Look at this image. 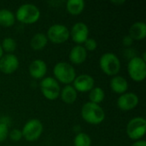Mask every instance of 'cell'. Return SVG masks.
<instances>
[{"label": "cell", "mask_w": 146, "mask_h": 146, "mask_svg": "<svg viewBox=\"0 0 146 146\" xmlns=\"http://www.w3.org/2000/svg\"><path fill=\"white\" fill-rule=\"evenodd\" d=\"M40 90L44 97L49 100H55L60 96L61 88L57 80L52 77H45L40 82Z\"/></svg>", "instance_id": "obj_8"}, {"label": "cell", "mask_w": 146, "mask_h": 146, "mask_svg": "<svg viewBox=\"0 0 146 146\" xmlns=\"http://www.w3.org/2000/svg\"><path fill=\"white\" fill-rule=\"evenodd\" d=\"M43 124L39 120L32 119L26 122L24 125L21 133L22 137L30 142L37 140L43 133Z\"/></svg>", "instance_id": "obj_7"}, {"label": "cell", "mask_w": 146, "mask_h": 146, "mask_svg": "<svg viewBox=\"0 0 146 146\" xmlns=\"http://www.w3.org/2000/svg\"><path fill=\"white\" fill-rule=\"evenodd\" d=\"M88 34H89L88 27L83 22L75 23L73 26L70 33V35L74 42L80 45L81 44H84L85 41L88 38Z\"/></svg>", "instance_id": "obj_12"}, {"label": "cell", "mask_w": 146, "mask_h": 146, "mask_svg": "<svg viewBox=\"0 0 146 146\" xmlns=\"http://www.w3.org/2000/svg\"><path fill=\"white\" fill-rule=\"evenodd\" d=\"M9 138L13 141H19L22 139V133L21 130L19 129H13L9 133Z\"/></svg>", "instance_id": "obj_27"}, {"label": "cell", "mask_w": 146, "mask_h": 146, "mask_svg": "<svg viewBox=\"0 0 146 146\" xmlns=\"http://www.w3.org/2000/svg\"><path fill=\"white\" fill-rule=\"evenodd\" d=\"M85 46L84 48L86 49V50H89V51H93L97 49L98 47V43L94 38H88L86 41H85Z\"/></svg>", "instance_id": "obj_25"}, {"label": "cell", "mask_w": 146, "mask_h": 146, "mask_svg": "<svg viewBox=\"0 0 146 146\" xmlns=\"http://www.w3.org/2000/svg\"><path fill=\"white\" fill-rule=\"evenodd\" d=\"M9 135V127L8 124L0 121V142L4 141Z\"/></svg>", "instance_id": "obj_26"}, {"label": "cell", "mask_w": 146, "mask_h": 146, "mask_svg": "<svg viewBox=\"0 0 146 146\" xmlns=\"http://www.w3.org/2000/svg\"><path fill=\"white\" fill-rule=\"evenodd\" d=\"M77 92L71 85L65 86L60 92V97L62 100L68 104H74L77 99Z\"/></svg>", "instance_id": "obj_18"}, {"label": "cell", "mask_w": 146, "mask_h": 146, "mask_svg": "<svg viewBox=\"0 0 146 146\" xmlns=\"http://www.w3.org/2000/svg\"><path fill=\"white\" fill-rule=\"evenodd\" d=\"M146 132V121L143 117H135L129 121L127 126V133L133 140H140Z\"/></svg>", "instance_id": "obj_6"}, {"label": "cell", "mask_w": 146, "mask_h": 146, "mask_svg": "<svg viewBox=\"0 0 146 146\" xmlns=\"http://www.w3.org/2000/svg\"><path fill=\"white\" fill-rule=\"evenodd\" d=\"M73 84L77 92H87L94 87V79L89 74H80L75 77Z\"/></svg>", "instance_id": "obj_13"}, {"label": "cell", "mask_w": 146, "mask_h": 146, "mask_svg": "<svg viewBox=\"0 0 146 146\" xmlns=\"http://www.w3.org/2000/svg\"><path fill=\"white\" fill-rule=\"evenodd\" d=\"M129 76L134 81H143L146 77V63L140 56H135L130 59L127 65Z\"/></svg>", "instance_id": "obj_5"}, {"label": "cell", "mask_w": 146, "mask_h": 146, "mask_svg": "<svg viewBox=\"0 0 146 146\" xmlns=\"http://www.w3.org/2000/svg\"><path fill=\"white\" fill-rule=\"evenodd\" d=\"M1 46H2L3 50H5V51L10 53V52H13V51L15 50V49H16V42L13 38L7 37L3 40Z\"/></svg>", "instance_id": "obj_24"}, {"label": "cell", "mask_w": 146, "mask_h": 146, "mask_svg": "<svg viewBox=\"0 0 146 146\" xmlns=\"http://www.w3.org/2000/svg\"><path fill=\"white\" fill-rule=\"evenodd\" d=\"M53 74L56 80L66 86L71 84L76 77L74 67L65 62H57L53 68Z\"/></svg>", "instance_id": "obj_3"}, {"label": "cell", "mask_w": 146, "mask_h": 146, "mask_svg": "<svg viewBox=\"0 0 146 146\" xmlns=\"http://www.w3.org/2000/svg\"><path fill=\"white\" fill-rule=\"evenodd\" d=\"M46 36L54 44H62L69 38L70 31L62 24H54L49 27Z\"/></svg>", "instance_id": "obj_9"}, {"label": "cell", "mask_w": 146, "mask_h": 146, "mask_svg": "<svg viewBox=\"0 0 146 146\" xmlns=\"http://www.w3.org/2000/svg\"><path fill=\"white\" fill-rule=\"evenodd\" d=\"M17 21L24 24L35 23L40 17L38 8L33 3H24L21 5L15 15Z\"/></svg>", "instance_id": "obj_2"}, {"label": "cell", "mask_w": 146, "mask_h": 146, "mask_svg": "<svg viewBox=\"0 0 146 146\" xmlns=\"http://www.w3.org/2000/svg\"><path fill=\"white\" fill-rule=\"evenodd\" d=\"M111 3H114V4H116V5H121V4H123L124 3H125V1L124 0H113V1H111Z\"/></svg>", "instance_id": "obj_30"}, {"label": "cell", "mask_w": 146, "mask_h": 146, "mask_svg": "<svg viewBox=\"0 0 146 146\" xmlns=\"http://www.w3.org/2000/svg\"><path fill=\"white\" fill-rule=\"evenodd\" d=\"M81 116L87 123L98 125L104 121L105 112L99 104L87 102L82 106Z\"/></svg>", "instance_id": "obj_1"}, {"label": "cell", "mask_w": 146, "mask_h": 146, "mask_svg": "<svg viewBox=\"0 0 146 146\" xmlns=\"http://www.w3.org/2000/svg\"><path fill=\"white\" fill-rule=\"evenodd\" d=\"M139 104V97L133 92L121 94L117 99V106L121 110L129 111L134 109Z\"/></svg>", "instance_id": "obj_11"}, {"label": "cell", "mask_w": 146, "mask_h": 146, "mask_svg": "<svg viewBox=\"0 0 146 146\" xmlns=\"http://www.w3.org/2000/svg\"><path fill=\"white\" fill-rule=\"evenodd\" d=\"M99 65L102 71L108 75L115 76L121 69V62L118 56L112 52L103 54L99 60Z\"/></svg>", "instance_id": "obj_4"}, {"label": "cell", "mask_w": 146, "mask_h": 146, "mask_svg": "<svg viewBox=\"0 0 146 146\" xmlns=\"http://www.w3.org/2000/svg\"><path fill=\"white\" fill-rule=\"evenodd\" d=\"M30 75L34 79H43L47 72V65L41 59H36L33 61L28 68Z\"/></svg>", "instance_id": "obj_14"}, {"label": "cell", "mask_w": 146, "mask_h": 146, "mask_svg": "<svg viewBox=\"0 0 146 146\" xmlns=\"http://www.w3.org/2000/svg\"><path fill=\"white\" fill-rule=\"evenodd\" d=\"M15 16L12 11L7 9H0V26L3 27H9L15 24Z\"/></svg>", "instance_id": "obj_20"}, {"label": "cell", "mask_w": 146, "mask_h": 146, "mask_svg": "<svg viewBox=\"0 0 146 146\" xmlns=\"http://www.w3.org/2000/svg\"><path fill=\"white\" fill-rule=\"evenodd\" d=\"M110 86L111 90L117 94H124L128 89L127 80L124 77L120 75L114 76L110 80Z\"/></svg>", "instance_id": "obj_16"}, {"label": "cell", "mask_w": 146, "mask_h": 146, "mask_svg": "<svg viewBox=\"0 0 146 146\" xmlns=\"http://www.w3.org/2000/svg\"><path fill=\"white\" fill-rule=\"evenodd\" d=\"M129 36L133 40H142L146 37V24L138 21L132 25L129 29Z\"/></svg>", "instance_id": "obj_17"}, {"label": "cell", "mask_w": 146, "mask_h": 146, "mask_svg": "<svg viewBox=\"0 0 146 146\" xmlns=\"http://www.w3.org/2000/svg\"><path fill=\"white\" fill-rule=\"evenodd\" d=\"M85 2L83 0H68L66 3L67 10L73 15H78L82 13L85 9Z\"/></svg>", "instance_id": "obj_21"}, {"label": "cell", "mask_w": 146, "mask_h": 146, "mask_svg": "<svg viewBox=\"0 0 146 146\" xmlns=\"http://www.w3.org/2000/svg\"><path fill=\"white\" fill-rule=\"evenodd\" d=\"M3 49H2V46H1V44H0V58L3 56Z\"/></svg>", "instance_id": "obj_31"}, {"label": "cell", "mask_w": 146, "mask_h": 146, "mask_svg": "<svg viewBox=\"0 0 146 146\" xmlns=\"http://www.w3.org/2000/svg\"><path fill=\"white\" fill-rule=\"evenodd\" d=\"M133 39L129 36V35H127L123 38L122 39V44L124 46H127V47H129L133 44Z\"/></svg>", "instance_id": "obj_28"}, {"label": "cell", "mask_w": 146, "mask_h": 146, "mask_svg": "<svg viewBox=\"0 0 146 146\" xmlns=\"http://www.w3.org/2000/svg\"><path fill=\"white\" fill-rule=\"evenodd\" d=\"M131 146H146V142L145 140H138Z\"/></svg>", "instance_id": "obj_29"}, {"label": "cell", "mask_w": 146, "mask_h": 146, "mask_svg": "<svg viewBox=\"0 0 146 146\" xmlns=\"http://www.w3.org/2000/svg\"><path fill=\"white\" fill-rule=\"evenodd\" d=\"M19 68V59L14 54L3 55L0 58V71L5 74L14 73Z\"/></svg>", "instance_id": "obj_10"}, {"label": "cell", "mask_w": 146, "mask_h": 146, "mask_svg": "<svg viewBox=\"0 0 146 146\" xmlns=\"http://www.w3.org/2000/svg\"><path fill=\"white\" fill-rule=\"evenodd\" d=\"M105 93L101 87H93L89 93V99L91 103L99 104L104 100Z\"/></svg>", "instance_id": "obj_22"}, {"label": "cell", "mask_w": 146, "mask_h": 146, "mask_svg": "<svg viewBox=\"0 0 146 146\" xmlns=\"http://www.w3.org/2000/svg\"><path fill=\"white\" fill-rule=\"evenodd\" d=\"M48 43V38L46 34L43 33H38L33 35L30 41L31 47L35 50H40L44 49Z\"/></svg>", "instance_id": "obj_19"}, {"label": "cell", "mask_w": 146, "mask_h": 146, "mask_svg": "<svg viewBox=\"0 0 146 146\" xmlns=\"http://www.w3.org/2000/svg\"><path fill=\"white\" fill-rule=\"evenodd\" d=\"M74 146H91L92 145L91 137L85 133H80L75 136L74 140Z\"/></svg>", "instance_id": "obj_23"}, {"label": "cell", "mask_w": 146, "mask_h": 146, "mask_svg": "<svg viewBox=\"0 0 146 146\" xmlns=\"http://www.w3.org/2000/svg\"><path fill=\"white\" fill-rule=\"evenodd\" d=\"M68 57L72 63L81 64L86 61L87 57V51L86 50L84 46L77 44L71 49Z\"/></svg>", "instance_id": "obj_15"}]
</instances>
